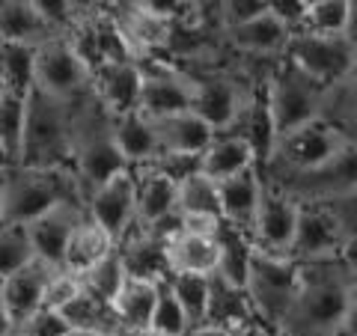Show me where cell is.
<instances>
[{
  "label": "cell",
  "mask_w": 357,
  "mask_h": 336,
  "mask_svg": "<svg viewBox=\"0 0 357 336\" xmlns=\"http://www.w3.org/2000/svg\"><path fill=\"white\" fill-rule=\"evenodd\" d=\"M69 336H128L119 330H69Z\"/></svg>",
  "instance_id": "55"
},
{
  "label": "cell",
  "mask_w": 357,
  "mask_h": 336,
  "mask_svg": "<svg viewBox=\"0 0 357 336\" xmlns=\"http://www.w3.org/2000/svg\"><path fill=\"white\" fill-rule=\"evenodd\" d=\"M146 167H155L158 173H164L167 178H173L178 185L182 178L199 173V155H191V152H158L155 161L146 164Z\"/></svg>",
  "instance_id": "45"
},
{
  "label": "cell",
  "mask_w": 357,
  "mask_h": 336,
  "mask_svg": "<svg viewBox=\"0 0 357 336\" xmlns=\"http://www.w3.org/2000/svg\"><path fill=\"white\" fill-rule=\"evenodd\" d=\"M280 57L325 86L354 77L357 66L354 36H316L304 30H292Z\"/></svg>",
  "instance_id": "10"
},
{
  "label": "cell",
  "mask_w": 357,
  "mask_h": 336,
  "mask_svg": "<svg viewBox=\"0 0 357 336\" xmlns=\"http://www.w3.org/2000/svg\"><path fill=\"white\" fill-rule=\"evenodd\" d=\"M298 208H301L298 199H292L289 194L265 182L259 208H256L253 223H250L253 247L262 253H271V256H289L295 227H298Z\"/></svg>",
  "instance_id": "15"
},
{
  "label": "cell",
  "mask_w": 357,
  "mask_h": 336,
  "mask_svg": "<svg viewBox=\"0 0 357 336\" xmlns=\"http://www.w3.org/2000/svg\"><path fill=\"white\" fill-rule=\"evenodd\" d=\"M6 93V81H3V72H0V96Z\"/></svg>",
  "instance_id": "59"
},
{
  "label": "cell",
  "mask_w": 357,
  "mask_h": 336,
  "mask_svg": "<svg viewBox=\"0 0 357 336\" xmlns=\"http://www.w3.org/2000/svg\"><path fill=\"white\" fill-rule=\"evenodd\" d=\"M51 30L45 18L30 6V0H0V42L39 45L48 39Z\"/></svg>",
  "instance_id": "31"
},
{
  "label": "cell",
  "mask_w": 357,
  "mask_h": 336,
  "mask_svg": "<svg viewBox=\"0 0 357 336\" xmlns=\"http://www.w3.org/2000/svg\"><path fill=\"white\" fill-rule=\"evenodd\" d=\"M93 69L75 48L66 33H51L33 48V86L39 93L60 98V102H77L89 93Z\"/></svg>",
  "instance_id": "9"
},
{
  "label": "cell",
  "mask_w": 357,
  "mask_h": 336,
  "mask_svg": "<svg viewBox=\"0 0 357 336\" xmlns=\"http://www.w3.org/2000/svg\"><path fill=\"white\" fill-rule=\"evenodd\" d=\"M72 105L30 89L21 155L15 167H69Z\"/></svg>",
  "instance_id": "6"
},
{
  "label": "cell",
  "mask_w": 357,
  "mask_h": 336,
  "mask_svg": "<svg viewBox=\"0 0 357 336\" xmlns=\"http://www.w3.org/2000/svg\"><path fill=\"white\" fill-rule=\"evenodd\" d=\"M152 131H155V140H158V152L203 155V149L215 137V128L199 119L194 110H178V114L152 119Z\"/></svg>",
  "instance_id": "24"
},
{
  "label": "cell",
  "mask_w": 357,
  "mask_h": 336,
  "mask_svg": "<svg viewBox=\"0 0 357 336\" xmlns=\"http://www.w3.org/2000/svg\"><path fill=\"white\" fill-rule=\"evenodd\" d=\"M301 265L292 256H271L253 247L248 277H244V292H248L253 316L265 328H277L292 307L298 295Z\"/></svg>",
  "instance_id": "8"
},
{
  "label": "cell",
  "mask_w": 357,
  "mask_h": 336,
  "mask_svg": "<svg viewBox=\"0 0 357 336\" xmlns=\"http://www.w3.org/2000/svg\"><path fill=\"white\" fill-rule=\"evenodd\" d=\"M191 328V319L182 310V304L176 300V295L170 292V286L158 283V295H155V307H152V319H149V330L155 336H182Z\"/></svg>",
  "instance_id": "37"
},
{
  "label": "cell",
  "mask_w": 357,
  "mask_h": 336,
  "mask_svg": "<svg viewBox=\"0 0 357 336\" xmlns=\"http://www.w3.org/2000/svg\"><path fill=\"white\" fill-rule=\"evenodd\" d=\"M3 223H21L63 203H84L72 167H9L3 170Z\"/></svg>",
  "instance_id": "3"
},
{
  "label": "cell",
  "mask_w": 357,
  "mask_h": 336,
  "mask_svg": "<svg viewBox=\"0 0 357 336\" xmlns=\"http://www.w3.org/2000/svg\"><path fill=\"white\" fill-rule=\"evenodd\" d=\"M33 48H36V45L0 42V72H3L6 89H13V93H30V86H33Z\"/></svg>",
  "instance_id": "36"
},
{
  "label": "cell",
  "mask_w": 357,
  "mask_h": 336,
  "mask_svg": "<svg viewBox=\"0 0 357 336\" xmlns=\"http://www.w3.org/2000/svg\"><path fill=\"white\" fill-rule=\"evenodd\" d=\"M24 116H27V93L6 89V93L0 96V149H3L9 167H15L18 155H21Z\"/></svg>",
  "instance_id": "35"
},
{
  "label": "cell",
  "mask_w": 357,
  "mask_h": 336,
  "mask_svg": "<svg viewBox=\"0 0 357 336\" xmlns=\"http://www.w3.org/2000/svg\"><path fill=\"white\" fill-rule=\"evenodd\" d=\"M81 277H75L63 268H54L51 277H48V286H45V295H42V310H54L60 312L69 300L81 292Z\"/></svg>",
  "instance_id": "43"
},
{
  "label": "cell",
  "mask_w": 357,
  "mask_h": 336,
  "mask_svg": "<svg viewBox=\"0 0 357 336\" xmlns=\"http://www.w3.org/2000/svg\"><path fill=\"white\" fill-rule=\"evenodd\" d=\"M119 3H126V0H84V9H98V13H110V9H116ZM81 9V13H84Z\"/></svg>",
  "instance_id": "53"
},
{
  "label": "cell",
  "mask_w": 357,
  "mask_h": 336,
  "mask_svg": "<svg viewBox=\"0 0 357 336\" xmlns=\"http://www.w3.org/2000/svg\"><path fill=\"white\" fill-rule=\"evenodd\" d=\"M271 188L283 190L298 203H321V199L354 194V149L342 152L321 167H312L307 173L283 176V178H265Z\"/></svg>",
  "instance_id": "14"
},
{
  "label": "cell",
  "mask_w": 357,
  "mask_h": 336,
  "mask_svg": "<svg viewBox=\"0 0 357 336\" xmlns=\"http://www.w3.org/2000/svg\"><path fill=\"white\" fill-rule=\"evenodd\" d=\"M229 330H220V328H215V324H191L182 336H227Z\"/></svg>",
  "instance_id": "51"
},
{
  "label": "cell",
  "mask_w": 357,
  "mask_h": 336,
  "mask_svg": "<svg viewBox=\"0 0 357 336\" xmlns=\"http://www.w3.org/2000/svg\"><path fill=\"white\" fill-rule=\"evenodd\" d=\"M289 36H292V27L268 9L236 27L220 30L223 48H229L238 57H280Z\"/></svg>",
  "instance_id": "17"
},
{
  "label": "cell",
  "mask_w": 357,
  "mask_h": 336,
  "mask_svg": "<svg viewBox=\"0 0 357 336\" xmlns=\"http://www.w3.org/2000/svg\"><path fill=\"white\" fill-rule=\"evenodd\" d=\"M295 30L316 36H354V0H316L304 9Z\"/></svg>",
  "instance_id": "32"
},
{
  "label": "cell",
  "mask_w": 357,
  "mask_h": 336,
  "mask_svg": "<svg viewBox=\"0 0 357 336\" xmlns=\"http://www.w3.org/2000/svg\"><path fill=\"white\" fill-rule=\"evenodd\" d=\"M253 167L259 164H256V155L248 146V140L227 131L215 134L203 155H199V173L208 176L211 182H223V178H232L244 170H253Z\"/></svg>",
  "instance_id": "26"
},
{
  "label": "cell",
  "mask_w": 357,
  "mask_h": 336,
  "mask_svg": "<svg viewBox=\"0 0 357 336\" xmlns=\"http://www.w3.org/2000/svg\"><path fill=\"white\" fill-rule=\"evenodd\" d=\"M337 336H354V328H351V330H342V333H337Z\"/></svg>",
  "instance_id": "60"
},
{
  "label": "cell",
  "mask_w": 357,
  "mask_h": 336,
  "mask_svg": "<svg viewBox=\"0 0 357 336\" xmlns=\"http://www.w3.org/2000/svg\"><path fill=\"white\" fill-rule=\"evenodd\" d=\"M21 336H69V324L63 321L60 312L54 310H36L33 316L15 328Z\"/></svg>",
  "instance_id": "47"
},
{
  "label": "cell",
  "mask_w": 357,
  "mask_h": 336,
  "mask_svg": "<svg viewBox=\"0 0 357 336\" xmlns=\"http://www.w3.org/2000/svg\"><path fill=\"white\" fill-rule=\"evenodd\" d=\"M349 149H354V134L342 131L328 119H312L277 137L268 161L259 167V173L262 178L307 173L312 167H321L333 158H340Z\"/></svg>",
  "instance_id": "5"
},
{
  "label": "cell",
  "mask_w": 357,
  "mask_h": 336,
  "mask_svg": "<svg viewBox=\"0 0 357 336\" xmlns=\"http://www.w3.org/2000/svg\"><path fill=\"white\" fill-rule=\"evenodd\" d=\"M128 3L146 9V13L170 21L176 27H208L199 13L191 6V0H128Z\"/></svg>",
  "instance_id": "42"
},
{
  "label": "cell",
  "mask_w": 357,
  "mask_h": 336,
  "mask_svg": "<svg viewBox=\"0 0 357 336\" xmlns=\"http://www.w3.org/2000/svg\"><path fill=\"white\" fill-rule=\"evenodd\" d=\"M3 178V176H0ZM0 227H3V185H0Z\"/></svg>",
  "instance_id": "56"
},
{
  "label": "cell",
  "mask_w": 357,
  "mask_h": 336,
  "mask_svg": "<svg viewBox=\"0 0 357 336\" xmlns=\"http://www.w3.org/2000/svg\"><path fill=\"white\" fill-rule=\"evenodd\" d=\"M262 190H265V178L259 173V167H253V170H244L238 176L218 182V211H220V220L229 223V227H238L244 232H250V223H253L256 208H259Z\"/></svg>",
  "instance_id": "22"
},
{
  "label": "cell",
  "mask_w": 357,
  "mask_h": 336,
  "mask_svg": "<svg viewBox=\"0 0 357 336\" xmlns=\"http://www.w3.org/2000/svg\"><path fill=\"white\" fill-rule=\"evenodd\" d=\"M51 271H54L51 265H42L33 259L0 280V295H3L6 312L15 328L24 324L36 310H42V295H45V286H48Z\"/></svg>",
  "instance_id": "21"
},
{
  "label": "cell",
  "mask_w": 357,
  "mask_h": 336,
  "mask_svg": "<svg viewBox=\"0 0 357 336\" xmlns=\"http://www.w3.org/2000/svg\"><path fill=\"white\" fill-rule=\"evenodd\" d=\"M354 194L321 203H301L289 256L295 262L354 256Z\"/></svg>",
  "instance_id": "4"
},
{
  "label": "cell",
  "mask_w": 357,
  "mask_h": 336,
  "mask_svg": "<svg viewBox=\"0 0 357 336\" xmlns=\"http://www.w3.org/2000/svg\"><path fill=\"white\" fill-rule=\"evenodd\" d=\"M110 15H114L116 27H119L122 39H126L134 60L167 57L176 24H170V21H164L158 15L146 13V9L128 3V0H126V3H119L116 9H110Z\"/></svg>",
  "instance_id": "16"
},
{
  "label": "cell",
  "mask_w": 357,
  "mask_h": 336,
  "mask_svg": "<svg viewBox=\"0 0 357 336\" xmlns=\"http://www.w3.org/2000/svg\"><path fill=\"white\" fill-rule=\"evenodd\" d=\"M265 0H215V21H218V33L227 27H236L241 21H248L253 15L265 13Z\"/></svg>",
  "instance_id": "44"
},
{
  "label": "cell",
  "mask_w": 357,
  "mask_h": 336,
  "mask_svg": "<svg viewBox=\"0 0 357 336\" xmlns=\"http://www.w3.org/2000/svg\"><path fill=\"white\" fill-rule=\"evenodd\" d=\"M262 93H265L268 110H271L277 137L304 125V122L321 119L325 102H328V86L312 81L304 72H298L283 57L277 60L271 75L262 81Z\"/></svg>",
  "instance_id": "7"
},
{
  "label": "cell",
  "mask_w": 357,
  "mask_h": 336,
  "mask_svg": "<svg viewBox=\"0 0 357 336\" xmlns=\"http://www.w3.org/2000/svg\"><path fill=\"white\" fill-rule=\"evenodd\" d=\"M0 170H9V161H6V155H3V149H0Z\"/></svg>",
  "instance_id": "58"
},
{
  "label": "cell",
  "mask_w": 357,
  "mask_h": 336,
  "mask_svg": "<svg viewBox=\"0 0 357 336\" xmlns=\"http://www.w3.org/2000/svg\"><path fill=\"white\" fill-rule=\"evenodd\" d=\"M134 220L137 227L176 215V182L155 167H134Z\"/></svg>",
  "instance_id": "23"
},
{
  "label": "cell",
  "mask_w": 357,
  "mask_h": 336,
  "mask_svg": "<svg viewBox=\"0 0 357 336\" xmlns=\"http://www.w3.org/2000/svg\"><path fill=\"white\" fill-rule=\"evenodd\" d=\"M9 333H15V324H13V319H9V312H6L3 295H0V336H9Z\"/></svg>",
  "instance_id": "54"
},
{
  "label": "cell",
  "mask_w": 357,
  "mask_h": 336,
  "mask_svg": "<svg viewBox=\"0 0 357 336\" xmlns=\"http://www.w3.org/2000/svg\"><path fill=\"white\" fill-rule=\"evenodd\" d=\"M301 3H304V9H307L310 3H316V0H301Z\"/></svg>",
  "instance_id": "62"
},
{
  "label": "cell",
  "mask_w": 357,
  "mask_h": 336,
  "mask_svg": "<svg viewBox=\"0 0 357 336\" xmlns=\"http://www.w3.org/2000/svg\"><path fill=\"white\" fill-rule=\"evenodd\" d=\"M69 167L75 170L84 194L102 185L105 178L126 170V161L114 140V116L98 105L93 93L81 96L72 105L69 125Z\"/></svg>",
  "instance_id": "2"
},
{
  "label": "cell",
  "mask_w": 357,
  "mask_h": 336,
  "mask_svg": "<svg viewBox=\"0 0 357 336\" xmlns=\"http://www.w3.org/2000/svg\"><path fill=\"white\" fill-rule=\"evenodd\" d=\"M298 295L277 324L286 336H337L357 321L354 256L298 262Z\"/></svg>",
  "instance_id": "1"
},
{
  "label": "cell",
  "mask_w": 357,
  "mask_h": 336,
  "mask_svg": "<svg viewBox=\"0 0 357 336\" xmlns=\"http://www.w3.org/2000/svg\"><path fill=\"white\" fill-rule=\"evenodd\" d=\"M265 6H268V13H274L277 18H283L292 30L298 27L301 15H304V3H301V0H265Z\"/></svg>",
  "instance_id": "49"
},
{
  "label": "cell",
  "mask_w": 357,
  "mask_h": 336,
  "mask_svg": "<svg viewBox=\"0 0 357 336\" xmlns=\"http://www.w3.org/2000/svg\"><path fill=\"white\" fill-rule=\"evenodd\" d=\"M60 316L69 324V330H119L114 312H110V304H105V300L96 295H89L86 289H81V292L60 310Z\"/></svg>",
  "instance_id": "34"
},
{
  "label": "cell",
  "mask_w": 357,
  "mask_h": 336,
  "mask_svg": "<svg viewBox=\"0 0 357 336\" xmlns=\"http://www.w3.org/2000/svg\"><path fill=\"white\" fill-rule=\"evenodd\" d=\"M220 217L206 215V211H178V232L185 235H203V238H215L220 232Z\"/></svg>",
  "instance_id": "48"
},
{
  "label": "cell",
  "mask_w": 357,
  "mask_h": 336,
  "mask_svg": "<svg viewBox=\"0 0 357 336\" xmlns=\"http://www.w3.org/2000/svg\"><path fill=\"white\" fill-rule=\"evenodd\" d=\"M30 6L45 18V24L57 33H66L77 18L75 0H30Z\"/></svg>",
  "instance_id": "46"
},
{
  "label": "cell",
  "mask_w": 357,
  "mask_h": 336,
  "mask_svg": "<svg viewBox=\"0 0 357 336\" xmlns=\"http://www.w3.org/2000/svg\"><path fill=\"white\" fill-rule=\"evenodd\" d=\"M265 324L259 321V319H253V321H248V324H241V328H236V330H229L227 336H265Z\"/></svg>",
  "instance_id": "50"
},
{
  "label": "cell",
  "mask_w": 357,
  "mask_h": 336,
  "mask_svg": "<svg viewBox=\"0 0 357 336\" xmlns=\"http://www.w3.org/2000/svg\"><path fill=\"white\" fill-rule=\"evenodd\" d=\"M176 211H206V215H218V182L208 176L194 173L176 185Z\"/></svg>",
  "instance_id": "38"
},
{
  "label": "cell",
  "mask_w": 357,
  "mask_h": 336,
  "mask_svg": "<svg viewBox=\"0 0 357 336\" xmlns=\"http://www.w3.org/2000/svg\"><path fill=\"white\" fill-rule=\"evenodd\" d=\"M84 215L102 227L116 244L126 238V232L134 227V173L131 167L105 178L102 185L89 188L84 194Z\"/></svg>",
  "instance_id": "13"
},
{
  "label": "cell",
  "mask_w": 357,
  "mask_h": 336,
  "mask_svg": "<svg viewBox=\"0 0 357 336\" xmlns=\"http://www.w3.org/2000/svg\"><path fill=\"white\" fill-rule=\"evenodd\" d=\"M143 72V86H140V114L149 119L170 116L178 110L191 107L194 96V75L185 72L178 63L167 57H149L137 60Z\"/></svg>",
  "instance_id": "12"
},
{
  "label": "cell",
  "mask_w": 357,
  "mask_h": 336,
  "mask_svg": "<svg viewBox=\"0 0 357 336\" xmlns=\"http://www.w3.org/2000/svg\"><path fill=\"white\" fill-rule=\"evenodd\" d=\"M155 295H158V283L126 277V283L119 286V292L114 295V300H110V312H114L122 333L131 336V333L149 330Z\"/></svg>",
  "instance_id": "28"
},
{
  "label": "cell",
  "mask_w": 357,
  "mask_h": 336,
  "mask_svg": "<svg viewBox=\"0 0 357 336\" xmlns=\"http://www.w3.org/2000/svg\"><path fill=\"white\" fill-rule=\"evenodd\" d=\"M0 176H3V170H0Z\"/></svg>",
  "instance_id": "64"
},
{
  "label": "cell",
  "mask_w": 357,
  "mask_h": 336,
  "mask_svg": "<svg viewBox=\"0 0 357 336\" xmlns=\"http://www.w3.org/2000/svg\"><path fill=\"white\" fill-rule=\"evenodd\" d=\"M265 336H286V333H283L280 328H268V330H265Z\"/></svg>",
  "instance_id": "57"
},
{
  "label": "cell",
  "mask_w": 357,
  "mask_h": 336,
  "mask_svg": "<svg viewBox=\"0 0 357 336\" xmlns=\"http://www.w3.org/2000/svg\"><path fill=\"white\" fill-rule=\"evenodd\" d=\"M167 286H170V292L176 295V300L188 312L191 324L203 321L206 298H208V277H199V274H170V277H167Z\"/></svg>",
  "instance_id": "40"
},
{
  "label": "cell",
  "mask_w": 357,
  "mask_h": 336,
  "mask_svg": "<svg viewBox=\"0 0 357 336\" xmlns=\"http://www.w3.org/2000/svg\"><path fill=\"white\" fill-rule=\"evenodd\" d=\"M167 265L170 274H199L211 277L218 271V235L203 238V235L178 232L167 241Z\"/></svg>",
  "instance_id": "30"
},
{
  "label": "cell",
  "mask_w": 357,
  "mask_h": 336,
  "mask_svg": "<svg viewBox=\"0 0 357 336\" xmlns=\"http://www.w3.org/2000/svg\"><path fill=\"white\" fill-rule=\"evenodd\" d=\"M75 6H77V13H81V9H84V0H75Z\"/></svg>",
  "instance_id": "61"
},
{
  "label": "cell",
  "mask_w": 357,
  "mask_h": 336,
  "mask_svg": "<svg viewBox=\"0 0 357 336\" xmlns=\"http://www.w3.org/2000/svg\"><path fill=\"white\" fill-rule=\"evenodd\" d=\"M191 6L199 13V18L206 21V24H211L208 18H215V0H191ZM215 27H218V21H215Z\"/></svg>",
  "instance_id": "52"
},
{
  "label": "cell",
  "mask_w": 357,
  "mask_h": 336,
  "mask_svg": "<svg viewBox=\"0 0 357 336\" xmlns=\"http://www.w3.org/2000/svg\"><path fill=\"white\" fill-rule=\"evenodd\" d=\"M114 140H116V149L122 155L126 167H146L155 161L158 155V140H155V131H152V119L143 116L140 110L126 116H114Z\"/></svg>",
  "instance_id": "29"
},
{
  "label": "cell",
  "mask_w": 357,
  "mask_h": 336,
  "mask_svg": "<svg viewBox=\"0 0 357 336\" xmlns=\"http://www.w3.org/2000/svg\"><path fill=\"white\" fill-rule=\"evenodd\" d=\"M191 75H194V96L188 110H194L199 119L208 122L215 134L227 131L236 122L238 110L244 107L256 84H250L236 69H223V66H211V69Z\"/></svg>",
  "instance_id": "11"
},
{
  "label": "cell",
  "mask_w": 357,
  "mask_h": 336,
  "mask_svg": "<svg viewBox=\"0 0 357 336\" xmlns=\"http://www.w3.org/2000/svg\"><path fill=\"white\" fill-rule=\"evenodd\" d=\"M140 86H143L140 63L119 60V63L96 66L89 93L98 98V105H102L110 116H126L140 107Z\"/></svg>",
  "instance_id": "19"
},
{
  "label": "cell",
  "mask_w": 357,
  "mask_h": 336,
  "mask_svg": "<svg viewBox=\"0 0 357 336\" xmlns=\"http://www.w3.org/2000/svg\"><path fill=\"white\" fill-rule=\"evenodd\" d=\"M9 336H21V333H18V330H15V333H9Z\"/></svg>",
  "instance_id": "63"
},
{
  "label": "cell",
  "mask_w": 357,
  "mask_h": 336,
  "mask_svg": "<svg viewBox=\"0 0 357 336\" xmlns=\"http://www.w3.org/2000/svg\"><path fill=\"white\" fill-rule=\"evenodd\" d=\"M250 256H253L250 232H244L238 227H229V223H220V232H218V271L215 274L244 289V277H248Z\"/></svg>",
  "instance_id": "33"
},
{
  "label": "cell",
  "mask_w": 357,
  "mask_h": 336,
  "mask_svg": "<svg viewBox=\"0 0 357 336\" xmlns=\"http://www.w3.org/2000/svg\"><path fill=\"white\" fill-rule=\"evenodd\" d=\"M122 283H126V268H122V259H119L116 250L110 256H105L102 262H96L86 274H81V286L86 289L89 295L102 298L105 304L114 300V295L119 292Z\"/></svg>",
  "instance_id": "39"
},
{
  "label": "cell",
  "mask_w": 357,
  "mask_h": 336,
  "mask_svg": "<svg viewBox=\"0 0 357 336\" xmlns=\"http://www.w3.org/2000/svg\"><path fill=\"white\" fill-rule=\"evenodd\" d=\"M27 262H33V250L24 227L21 223H3L0 227V280Z\"/></svg>",
  "instance_id": "41"
},
{
  "label": "cell",
  "mask_w": 357,
  "mask_h": 336,
  "mask_svg": "<svg viewBox=\"0 0 357 336\" xmlns=\"http://www.w3.org/2000/svg\"><path fill=\"white\" fill-rule=\"evenodd\" d=\"M253 310H250V300L248 292L241 286L229 283L218 274L208 277V298H206V312H203V321L199 324H215L220 330H236L241 324L253 321Z\"/></svg>",
  "instance_id": "25"
},
{
  "label": "cell",
  "mask_w": 357,
  "mask_h": 336,
  "mask_svg": "<svg viewBox=\"0 0 357 336\" xmlns=\"http://www.w3.org/2000/svg\"><path fill=\"white\" fill-rule=\"evenodd\" d=\"M84 217V203H63L57 208L45 211V215L33 217L24 223L33 259L51 268H60L66 244H69V235L77 227V220Z\"/></svg>",
  "instance_id": "18"
},
{
  "label": "cell",
  "mask_w": 357,
  "mask_h": 336,
  "mask_svg": "<svg viewBox=\"0 0 357 336\" xmlns=\"http://www.w3.org/2000/svg\"><path fill=\"white\" fill-rule=\"evenodd\" d=\"M116 253L126 268V277L134 280H149V283H164L170 277V265H167V241L155 238L137 223L126 232V238L116 244Z\"/></svg>",
  "instance_id": "20"
},
{
  "label": "cell",
  "mask_w": 357,
  "mask_h": 336,
  "mask_svg": "<svg viewBox=\"0 0 357 336\" xmlns=\"http://www.w3.org/2000/svg\"><path fill=\"white\" fill-rule=\"evenodd\" d=\"M114 250H116V241L110 238L102 227H96V223L84 215L81 220H77V227L72 229V235H69V244H66L60 268L63 271H69V274H75V277H81L96 262H102L105 256H110Z\"/></svg>",
  "instance_id": "27"
}]
</instances>
